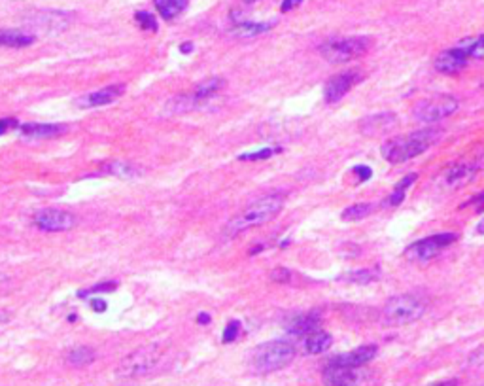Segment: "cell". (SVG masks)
Returning <instances> with one entry per match:
<instances>
[{"mask_svg":"<svg viewBox=\"0 0 484 386\" xmlns=\"http://www.w3.org/2000/svg\"><path fill=\"white\" fill-rule=\"evenodd\" d=\"M224 85H225V82L222 80V78H210V80H207V82H202L201 85H199V88L191 93L195 107H201L202 102H207L208 99H212L214 95H218Z\"/></svg>","mask_w":484,"mask_h":386,"instance_id":"ffe728a7","label":"cell"},{"mask_svg":"<svg viewBox=\"0 0 484 386\" xmlns=\"http://www.w3.org/2000/svg\"><path fill=\"white\" fill-rule=\"evenodd\" d=\"M91 307H93V310H97V313H104V310H107V303H104L102 299H93V301H91Z\"/></svg>","mask_w":484,"mask_h":386,"instance_id":"ab89813d","label":"cell"},{"mask_svg":"<svg viewBox=\"0 0 484 386\" xmlns=\"http://www.w3.org/2000/svg\"><path fill=\"white\" fill-rule=\"evenodd\" d=\"M354 173L360 174V180H363V182L371 179V169L369 167H356Z\"/></svg>","mask_w":484,"mask_h":386,"instance_id":"74e56055","label":"cell"},{"mask_svg":"<svg viewBox=\"0 0 484 386\" xmlns=\"http://www.w3.org/2000/svg\"><path fill=\"white\" fill-rule=\"evenodd\" d=\"M430 386H458V380L456 379H447V380H439V382H433Z\"/></svg>","mask_w":484,"mask_h":386,"instance_id":"60d3db41","label":"cell"},{"mask_svg":"<svg viewBox=\"0 0 484 386\" xmlns=\"http://www.w3.org/2000/svg\"><path fill=\"white\" fill-rule=\"evenodd\" d=\"M331 343H333V337H331L329 333L320 332L318 330V332L310 333V335L305 339V351H307L308 354H322V352H325L329 349Z\"/></svg>","mask_w":484,"mask_h":386,"instance_id":"603a6c76","label":"cell"},{"mask_svg":"<svg viewBox=\"0 0 484 386\" xmlns=\"http://www.w3.org/2000/svg\"><path fill=\"white\" fill-rule=\"evenodd\" d=\"M95 360V351L89 349V346H76L68 352L66 356V362L71 363L72 368H85L89 363H93Z\"/></svg>","mask_w":484,"mask_h":386,"instance_id":"484cf974","label":"cell"},{"mask_svg":"<svg viewBox=\"0 0 484 386\" xmlns=\"http://www.w3.org/2000/svg\"><path fill=\"white\" fill-rule=\"evenodd\" d=\"M284 199H286L284 193H269V195L255 199L254 203H250L248 207L244 208L241 214H236L235 218L225 226V235L235 237V235L246 231L250 227L261 226V224L272 220L282 210Z\"/></svg>","mask_w":484,"mask_h":386,"instance_id":"7a4b0ae2","label":"cell"},{"mask_svg":"<svg viewBox=\"0 0 484 386\" xmlns=\"http://www.w3.org/2000/svg\"><path fill=\"white\" fill-rule=\"evenodd\" d=\"M477 165H469V163H460V165L450 167L449 171L444 173V182L449 186H461L466 184L467 180H471L477 173Z\"/></svg>","mask_w":484,"mask_h":386,"instance_id":"d6986e66","label":"cell"},{"mask_svg":"<svg viewBox=\"0 0 484 386\" xmlns=\"http://www.w3.org/2000/svg\"><path fill=\"white\" fill-rule=\"evenodd\" d=\"M35 36L27 35L23 30H0V46L2 48H25L35 44Z\"/></svg>","mask_w":484,"mask_h":386,"instance_id":"44dd1931","label":"cell"},{"mask_svg":"<svg viewBox=\"0 0 484 386\" xmlns=\"http://www.w3.org/2000/svg\"><path fill=\"white\" fill-rule=\"evenodd\" d=\"M161 356H163V346L157 345V343L138 346L136 351L127 354V356L119 362L118 373L121 375V377H127V379L144 377V375H148L150 371H154L155 366L159 363Z\"/></svg>","mask_w":484,"mask_h":386,"instance_id":"8992f818","label":"cell"},{"mask_svg":"<svg viewBox=\"0 0 484 386\" xmlns=\"http://www.w3.org/2000/svg\"><path fill=\"white\" fill-rule=\"evenodd\" d=\"M360 82H361V74L358 71L341 72V74L329 78L324 88L325 102H329V104L339 102L350 90H352V88H354L356 83H360Z\"/></svg>","mask_w":484,"mask_h":386,"instance_id":"8fae6325","label":"cell"},{"mask_svg":"<svg viewBox=\"0 0 484 386\" xmlns=\"http://www.w3.org/2000/svg\"><path fill=\"white\" fill-rule=\"evenodd\" d=\"M102 171L108 174H114V176H119V179H133V176L140 173L135 165L125 163V161H110V163L102 167Z\"/></svg>","mask_w":484,"mask_h":386,"instance_id":"4316f807","label":"cell"},{"mask_svg":"<svg viewBox=\"0 0 484 386\" xmlns=\"http://www.w3.org/2000/svg\"><path fill=\"white\" fill-rule=\"evenodd\" d=\"M454 241V233H437V235H431V237H425L411 244L405 250V255L411 262H430L431 258H435L439 252H443Z\"/></svg>","mask_w":484,"mask_h":386,"instance_id":"ba28073f","label":"cell"},{"mask_svg":"<svg viewBox=\"0 0 484 386\" xmlns=\"http://www.w3.org/2000/svg\"><path fill=\"white\" fill-rule=\"evenodd\" d=\"M296 346L288 341H269L263 343L252 354V366L258 373H274L278 369L294 362Z\"/></svg>","mask_w":484,"mask_h":386,"instance_id":"5b68a950","label":"cell"},{"mask_svg":"<svg viewBox=\"0 0 484 386\" xmlns=\"http://www.w3.org/2000/svg\"><path fill=\"white\" fill-rule=\"evenodd\" d=\"M377 345H363L354 349V351L346 352V354L335 356L333 360L339 363H343V366H349V368H363V366H367V363L371 362L373 358L377 356Z\"/></svg>","mask_w":484,"mask_h":386,"instance_id":"2e32d148","label":"cell"},{"mask_svg":"<svg viewBox=\"0 0 484 386\" xmlns=\"http://www.w3.org/2000/svg\"><path fill=\"white\" fill-rule=\"evenodd\" d=\"M380 279V271L378 269H360V271H352V273L344 275L343 280L352 282V284H369Z\"/></svg>","mask_w":484,"mask_h":386,"instance_id":"f1b7e54d","label":"cell"},{"mask_svg":"<svg viewBox=\"0 0 484 386\" xmlns=\"http://www.w3.org/2000/svg\"><path fill=\"white\" fill-rule=\"evenodd\" d=\"M269 29H272V23H254V21H235L233 35L238 38H254L258 35H263Z\"/></svg>","mask_w":484,"mask_h":386,"instance_id":"cb8c5ba5","label":"cell"},{"mask_svg":"<svg viewBox=\"0 0 484 386\" xmlns=\"http://www.w3.org/2000/svg\"><path fill=\"white\" fill-rule=\"evenodd\" d=\"M135 19H136V23L140 25L144 30H157V21H155V18L152 16V13L138 12L135 16Z\"/></svg>","mask_w":484,"mask_h":386,"instance_id":"4dcf8cb0","label":"cell"},{"mask_svg":"<svg viewBox=\"0 0 484 386\" xmlns=\"http://www.w3.org/2000/svg\"><path fill=\"white\" fill-rule=\"evenodd\" d=\"M456 110H458V101L454 97L435 95L416 102L413 116L418 123H437L456 114Z\"/></svg>","mask_w":484,"mask_h":386,"instance_id":"52a82bcc","label":"cell"},{"mask_svg":"<svg viewBox=\"0 0 484 386\" xmlns=\"http://www.w3.org/2000/svg\"><path fill=\"white\" fill-rule=\"evenodd\" d=\"M241 333V322L238 320H231L224 330V343H233Z\"/></svg>","mask_w":484,"mask_h":386,"instance_id":"1f68e13d","label":"cell"},{"mask_svg":"<svg viewBox=\"0 0 484 386\" xmlns=\"http://www.w3.org/2000/svg\"><path fill=\"white\" fill-rule=\"evenodd\" d=\"M114 288H116V282H104V284L95 286L93 290L80 291V297H85L89 296V294H99V291H114Z\"/></svg>","mask_w":484,"mask_h":386,"instance_id":"d590c367","label":"cell"},{"mask_svg":"<svg viewBox=\"0 0 484 386\" xmlns=\"http://www.w3.org/2000/svg\"><path fill=\"white\" fill-rule=\"evenodd\" d=\"M416 179H418L416 174H407V176H403V179L397 182L390 195L384 199L382 207H397V205H401V201H405V193H407L409 188L416 182Z\"/></svg>","mask_w":484,"mask_h":386,"instance_id":"7402d4cb","label":"cell"},{"mask_svg":"<svg viewBox=\"0 0 484 386\" xmlns=\"http://www.w3.org/2000/svg\"><path fill=\"white\" fill-rule=\"evenodd\" d=\"M197 322H199V324H210V315H207V313H201V315L197 316Z\"/></svg>","mask_w":484,"mask_h":386,"instance_id":"b9f144b4","label":"cell"},{"mask_svg":"<svg viewBox=\"0 0 484 386\" xmlns=\"http://www.w3.org/2000/svg\"><path fill=\"white\" fill-rule=\"evenodd\" d=\"M301 2L303 0H284L282 6H280V10H282V12H291V10L299 6Z\"/></svg>","mask_w":484,"mask_h":386,"instance_id":"8d00e7d4","label":"cell"},{"mask_svg":"<svg viewBox=\"0 0 484 386\" xmlns=\"http://www.w3.org/2000/svg\"><path fill=\"white\" fill-rule=\"evenodd\" d=\"M68 23H71V21H68V16L61 12H42L36 16L35 21H30V25H32L35 29L44 30L47 35L65 30L66 27H68Z\"/></svg>","mask_w":484,"mask_h":386,"instance_id":"9a60e30c","label":"cell"},{"mask_svg":"<svg viewBox=\"0 0 484 386\" xmlns=\"http://www.w3.org/2000/svg\"><path fill=\"white\" fill-rule=\"evenodd\" d=\"M274 152H278V150H271V148H265V150H260V152H254V154H244L241 155L238 159L241 161H260V159H269Z\"/></svg>","mask_w":484,"mask_h":386,"instance_id":"d6a6232c","label":"cell"},{"mask_svg":"<svg viewBox=\"0 0 484 386\" xmlns=\"http://www.w3.org/2000/svg\"><path fill=\"white\" fill-rule=\"evenodd\" d=\"M371 210L373 205H369V203H360V205H352V207H349L346 210H343L341 218H343L344 222L363 220V218H367V216L371 214Z\"/></svg>","mask_w":484,"mask_h":386,"instance_id":"f546056e","label":"cell"},{"mask_svg":"<svg viewBox=\"0 0 484 386\" xmlns=\"http://www.w3.org/2000/svg\"><path fill=\"white\" fill-rule=\"evenodd\" d=\"M12 127H16V121H13V119H2V121H0V135H4V133H6L8 129H12Z\"/></svg>","mask_w":484,"mask_h":386,"instance_id":"f35d334b","label":"cell"},{"mask_svg":"<svg viewBox=\"0 0 484 386\" xmlns=\"http://www.w3.org/2000/svg\"><path fill=\"white\" fill-rule=\"evenodd\" d=\"M320 330V316L316 313H307V315L296 316L294 320L288 324V332L291 335H299V337H308L310 333Z\"/></svg>","mask_w":484,"mask_h":386,"instance_id":"e0dca14e","label":"cell"},{"mask_svg":"<svg viewBox=\"0 0 484 386\" xmlns=\"http://www.w3.org/2000/svg\"><path fill=\"white\" fill-rule=\"evenodd\" d=\"M271 280H274V282H289L291 280V273H289L288 269H274L271 273Z\"/></svg>","mask_w":484,"mask_h":386,"instance_id":"e575fe53","label":"cell"},{"mask_svg":"<svg viewBox=\"0 0 484 386\" xmlns=\"http://www.w3.org/2000/svg\"><path fill=\"white\" fill-rule=\"evenodd\" d=\"M191 48H193L191 44H182V46H180V49H182V54H189V52H191Z\"/></svg>","mask_w":484,"mask_h":386,"instance_id":"7bdbcfd3","label":"cell"},{"mask_svg":"<svg viewBox=\"0 0 484 386\" xmlns=\"http://www.w3.org/2000/svg\"><path fill=\"white\" fill-rule=\"evenodd\" d=\"M430 301L418 294H401L390 297L382 309V324L390 327H399L413 324L425 315Z\"/></svg>","mask_w":484,"mask_h":386,"instance_id":"3957f363","label":"cell"},{"mask_svg":"<svg viewBox=\"0 0 484 386\" xmlns=\"http://www.w3.org/2000/svg\"><path fill=\"white\" fill-rule=\"evenodd\" d=\"M121 93H123V85H108L104 90L93 91V93H87V95L80 97L76 101V104L80 108L104 107V104H110L112 101H116Z\"/></svg>","mask_w":484,"mask_h":386,"instance_id":"5bb4252c","label":"cell"},{"mask_svg":"<svg viewBox=\"0 0 484 386\" xmlns=\"http://www.w3.org/2000/svg\"><path fill=\"white\" fill-rule=\"evenodd\" d=\"M66 127L61 123H25L21 133L29 138H49L65 133Z\"/></svg>","mask_w":484,"mask_h":386,"instance_id":"ac0fdd59","label":"cell"},{"mask_svg":"<svg viewBox=\"0 0 484 386\" xmlns=\"http://www.w3.org/2000/svg\"><path fill=\"white\" fill-rule=\"evenodd\" d=\"M467 61L469 57L466 55V52L456 46V48H450L443 54H439V57L435 59V68L441 74H449V76H454L458 72H461L467 66Z\"/></svg>","mask_w":484,"mask_h":386,"instance_id":"7c38bea8","label":"cell"},{"mask_svg":"<svg viewBox=\"0 0 484 386\" xmlns=\"http://www.w3.org/2000/svg\"><path fill=\"white\" fill-rule=\"evenodd\" d=\"M441 137H443V131L437 127H425V129L414 131L411 135L396 137L394 140L382 144L384 159L390 161L394 165L405 163V161L428 152L433 144L439 143Z\"/></svg>","mask_w":484,"mask_h":386,"instance_id":"6da1fadb","label":"cell"},{"mask_svg":"<svg viewBox=\"0 0 484 386\" xmlns=\"http://www.w3.org/2000/svg\"><path fill=\"white\" fill-rule=\"evenodd\" d=\"M397 121L396 114L392 112H380V114H373L369 118L361 119L360 123V131L367 137H378V135H384L388 133L394 127V123Z\"/></svg>","mask_w":484,"mask_h":386,"instance_id":"4fadbf2b","label":"cell"},{"mask_svg":"<svg viewBox=\"0 0 484 386\" xmlns=\"http://www.w3.org/2000/svg\"><path fill=\"white\" fill-rule=\"evenodd\" d=\"M373 40L369 36H349V38H331L320 46V55L327 63L343 65L360 59L371 49Z\"/></svg>","mask_w":484,"mask_h":386,"instance_id":"277c9868","label":"cell"},{"mask_svg":"<svg viewBox=\"0 0 484 386\" xmlns=\"http://www.w3.org/2000/svg\"><path fill=\"white\" fill-rule=\"evenodd\" d=\"M469 205H471V207H475V210H477V212H483L484 210V191L483 193H478V195L471 197V199H469L467 203H464V205H461V208L469 207Z\"/></svg>","mask_w":484,"mask_h":386,"instance_id":"836d02e7","label":"cell"},{"mask_svg":"<svg viewBox=\"0 0 484 386\" xmlns=\"http://www.w3.org/2000/svg\"><path fill=\"white\" fill-rule=\"evenodd\" d=\"M248 2H255V0H248Z\"/></svg>","mask_w":484,"mask_h":386,"instance_id":"f6af8a7d","label":"cell"},{"mask_svg":"<svg viewBox=\"0 0 484 386\" xmlns=\"http://www.w3.org/2000/svg\"><path fill=\"white\" fill-rule=\"evenodd\" d=\"M155 8L163 19H174L186 10L188 0H154Z\"/></svg>","mask_w":484,"mask_h":386,"instance_id":"d4e9b609","label":"cell"},{"mask_svg":"<svg viewBox=\"0 0 484 386\" xmlns=\"http://www.w3.org/2000/svg\"><path fill=\"white\" fill-rule=\"evenodd\" d=\"M469 59H478V57H484V35L473 36V38H466L464 42L458 44Z\"/></svg>","mask_w":484,"mask_h":386,"instance_id":"83f0119b","label":"cell"},{"mask_svg":"<svg viewBox=\"0 0 484 386\" xmlns=\"http://www.w3.org/2000/svg\"><path fill=\"white\" fill-rule=\"evenodd\" d=\"M35 224L38 229L47 233L68 231L76 226V216L61 208H44L35 214Z\"/></svg>","mask_w":484,"mask_h":386,"instance_id":"30bf717a","label":"cell"},{"mask_svg":"<svg viewBox=\"0 0 484 386\" xmlns=\"http://www.w3.org/2000/svg\"><path fill=\"white\" fill-rule=\"evenodd\" d=\"M322 377H324L325 386H365L367 380L363 368H349V366L335 362L333 358L324 368Z\"/></svg>","mask_w":484,"mask_h":386,"instance_id":"9c48e42d","label":"cell"},{"mask_svg":"<svg viewBox=\"0 0 484 386\" xmlns=\"http://www.w3.org/2000/svg\"><path fill=\"white\" fill-rule=\"evenodd\" d=\"M477 233L478 235H484V218L477 224Z\"/></svg>","mask_w":484,"mask_h":386,"instance_id":"ee69618b","label":"cell"}]
</instances>
